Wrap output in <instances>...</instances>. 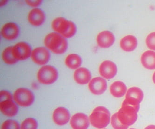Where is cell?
<instances>
[{"mask_svg":"<svg viewBox=\"0 0 155 129\" xmlns=\"http://www.w3.org/2000/svg\"><path fill=\"white\" fill-rule=\"evenodd\" d=\"M140 103L135 100L126 99L117 112L118 118L122 124L129 126L134 124L137 119Z\"/></svg>","mask_w":155,"mask_h":129,"instance_id":"cell-1","label":"cell"},{"mask_svg":"<svg viewBox=\"0 0 155 129\" xmlns=\"http://www.w3.org/2000/svg\"><path fill=\"white\" fill-rule=\"evenodd\" d=\"M45 46L56 54H62L68 48V42L65 38L55 32L48 34L44 40Z\"/></svg>","mask_w":155,"mask_h":129,"instance_id":"cell-2","label":"cell"},{"mask_svg":"<svg viewBox=\"0 0 155 129\" xmlns=\"http://www.w3.org/2000/svg\"><path fill=\"white\" fill-rule=\"evenodd\" d=\"M52 27L54 31L65 38L72 37L77 32L76 25L63 17H58L54 20Z\"/></svg>","mask_w":155,"mask_h":129,"instance_id":"cell-3","label":"cell"},{"mask_svg":"<svg viewBox=\"0 0 155 129\" xmlns=\"http://www.w3.org/2000/svg\"><path fill=\"white\" fill-rule=\"evenodd\" d=\"M110 114L109 110L104 106H98L93 111L89 119L91 125L97 129H103L110 123Z\"/></svg>","mask_w":155,"mask_h":129,"instance_id":"cell-4","label":"cell"},{"mask_svg":"<svg viewBox=\"0 0 155 129\" xmlns=\"http://www.w3.org/2000/svg\"><path fill=\"white\" fill-rule=\"evenodd\" d=\"M58 76L57 69L51 65H45L41 68L38 73L39 82L45 85H51L55 82Z\"/></svg>","mask_w":155,"mask_h":129,"instance_id":"cell-5","label":"cell"},{"mask_svg":"<svg viewBox=\"0 0 155 129\" xmlns=\"http://www.w3.org/2000/svg\"><path fill=\"white\" fill-rule=\"evenodd\" d=\"M14 100L18 105L22 107L30 106L34 101V95L32 91L26 88H19L15 92Z\"/></svg>","mask_w":155,"mask_h":129,"instance_id":"cell-6","label":"cell"},{"mask_svg":"<svg viewBox=\"0 0 155 129\" xmlns=\"http://www.w3.org/2000/svg\"><path fill=\"white\" fill-rule=\"evenodd\" d=\"M12 53L18 61H23L31 56V48L26 42H19L13 46Z\"/></svg>","mask_w":155,"mask_h":129,"instance_id":"cell-7","label":"cell"},{"mask_svg":"<svg viewBox=\"0 0 155 129\" xmlns=\"http://www.w3.org/2000/svg\"><path fill=\"white\" fill-rule=\"evenodd\" d=\"M31 57L35 63L43 65L48 62L51 55L49 51L45 47H38L32 51Z\"/></svg>","mask_w":155,"mask_h":129,"instance_id":"cell-8","label":"cell"},{"mask_svg":"<svg viewBox=\"0 0 155 129\" xmlns=\"http://www.w3.org/2000/svg\"><path fill=\"white\" fill-rule=\"evenodd\" d=\"M99 72L103 78L109 80L115 77L117 72V69L113 62L106 60L100 64Z\"/></svg>","mask_w":155,"mask_h":129,"instance_id":"cell-9","label":"cell"},{"mask_svg":"<svg viewBox=\"0 0 155 129\" xmlns=\"http://www.w3.org/2000/svg\"><path fill=\"white\" fill-rule=\"evenodd\" d=\"M70 124L72 129H88L90 119L84 113H76L71 118Z\"/></svg>","mask_w":155,"mask_h":129,"instance_id":"cell-10","label":"cell"},{"mask_svg":"<svg viewBox=\"0 0 155 129\" xmlns=\"http://www.w3.org/2000/svg\"><path fill=\"white\" fill-rule=\"evenodd\" d=\"M19 34V28L16 24L13 22L4 24L2 28V36L7 40H14L18 37Z\"/></svg>","mask_w":155,"mask_h":129,"instance_id":"cell-11","label":"cell"},{"mask_svg":"<svg viewBox=\"0 0 155 129\" xmlns=\"http://www.w3.org/2000/svg\"><path fill=\"white\" fill-rule=\"evenodd\" d=\"M107 83L106 81L101 77H97L92 79L89 83L90 91L95 95H101L106 91Z\"/></svg>","mask_w":155,"mask_h":129,"instance_id":"cell-12","label":"cell"},{"mask_svg":"<svg viewBox=\"0 0 155 129\" xmlns=\"http://www.w3.org/2000/svg\"><path fill=\"white\" fill-rule=\"evenodd\" d=\"M71 115L69 111L63 107L55 109L53 113V120L55 124L58 125H64L69 122Z\"/></svg>","mask_w":155,"mask_h":129,"instance_id":"cell-13","label":"cell"},{"mask_svg":"<svg viewBox=\"0 0 155 129\" xmlns=\"http://www.w3.org/2000/svg\"><path fill=\"white\" fill-rule=\"evenodd\" d=\"M115 40V37L113 33L108 31L102 32L97 36L98 45L102 48H109L112 46Z\"/></svg>","mask_w":155,"mask_h":129,"instance_id":"cell-14","label":"cell"},{"mask_svg":"<svg viewBox=\"0 0 155 129\" xmlns=\"http://www.w3.org/2000/svg\"><path fill=\"white\" fill-rule=\"evenodd\" d=\"M28 19L30 24L34 26H41L45 20L44 12L40 8H35L32 9L28 13Z\"/></svg>","mask_w":155,"mask_h":129,"instance_id":"cell-15","label":"cell"},{"mask_svg":"<svg viewBox=\"0 0 155 129\" xmlns=\"http://www.w3.org/2000/svg\"><path fill=\"white\" fill-rule=\"evenodd\" d=\"M2 113L9 117L15 116L18 112V107L13 100H6L0 102Z\"/></svg>","mask_w":155,"mask_h":129,"instance_id":"cell-16","label":"cell"},{"mask_svg":"<svg viewBox=\"0 0 155 129\" xmlns=\"http://www.w3.org/2000/svg\"><path fill=\"white\" fill-rule=\"evenodd\" d=\"M74 78L78 84L85 85L91 81V72L85 68H79L74 74Z\"/></svg>","mask_w":155,"mask_h":129,"instance_id":"cell-17","label":"cell"},{"mask_svg":"<svg viewBox=\"0 0 155 129\" xmlns=\"http://www.w3.org/2000/svg\"><path fill=\"white\" fill-rule=\"evenodd\" d=\"M142 65L146 69H155V52L149 50L142 54L141 57Z\"/></svg>","mask_w":155,"mask_h":129,"instance_id":"cell-18","label":"cell"},{"mask_svg":"<svg viewBox=\"0 0 155 129\" xmlns=\"http://www.w3.org/2000/svg\"><path fill=\"white\" fill-rule=\"evenodd\" d=\"M120 45L122 50L124 51H133L137 46V39L132 35H128L121 39Z\"/></svg>","mask_w":155,"mask_h":129,"instance_id":"cell-19","label":"cell"},{"mask_svg":"<svg viewBox=\"0 0 155 129\" xmlns=\"http://www.w3.org/2000/svg\"><path fill=\"white\" fill-rule=\"evenodd\" d=\"M127 87L124 82L117 81L113 82L110 87V92L112 96L116 98H120L125 95Z\"/></svg>","mask_w":155,"mask_h":129,"instance_id":"cell-20","label":"cell"},{"mask_svg":"<svg viewBox=\"0 0 155 129\" xmlns=\"http://www.w3.org/2000/svg\"><path fill=\"white\" fill-rule=\"evenodd\" d=\"M66 65L71 69H78L82 64L81 57L77 54H71L68 55L65 59Z\"/></svg>","mask_w":155,"mask_h":129,"instance_id":"cell-21","label":"cell"},{"mask_svg":"<svg viewBox=\"0 0 155 129\" xmlns=\"http://www.w3.org/2000/svg\"><path fill=\"white\" fill-rule=\"evenodd\" d=\"M144 94L143 92L139 88L132 87L129 88L126 93L125 98L126 99H132L137 100L139 103L143 100Z\"/></svg>","mask_w":155,"mask_h":129,"instance_id":"cell-22","label":"cell"},{"mask_svg":"<svg viewBox=\"0 0 155 129\" xmlns=\"http://www.w3.org/2000/svg\"><path fill=\"white\" fill-rule=\"evenodd\" d=\"M13 46L6 48L2 51V57L4 63L8 65H13L18 62V61L14 57L12 53Z\"/></svg>","mask_w":155,"mask_h":129,"instance_id":"cell-23","label":"cell"},{"mask_svg":"<svg viewBox=\"0 0 155 129\" xmlns=\"http://www.w3.org/2000/svg\"><path fill=\"white\" fill-rule=\"evenodd\" d=\"M38 122L33 118H28L25 119L21 123V129H37Z\"/></svg>","mask_w":155,"mask_h":129,"instance_id":"cell-24","label":"cell"},{"mask_svg":"<svg viewBox=\"0 0 155 129\" xmlns=\"http://www.w3.org/2000/svg\"><path fill=\"white\" fill-rule=\"evenodd\" d=\"M111 124L114 129H127L129 126L122 124L118 118L117 112L112 115L111 118Z\"/></svg>","mask_w":155,"mask_h":129,"instance_id":"cell-25","label":"cell"},{"mask_svg":"<svg viewBox=\"0 0 155 129\" xmlns=\"http://www.w3.org/2000/svg\"><path fill=\"white\" fill-rule=\"evenodd\" d=\"M1 129H20V126L15 120L8 119L3 122Z\"/></svg>","mask_w":155,"mask_h":129,"instance_id":"cell-26","label":"cell"},{"mask_svg":"<svg viewBox=\"0 0 155 129\" xmlns=\"http://www.w3.org/2000/svg\"><path fill=\"white\" fill-rule=\"evenodd\" d=\"M146 44L150 49L155 51V32L148 35L146 39Z\"/></svg>","mask_w":155,"mask_h":129,"instance_id":"cell-27","label":"cell"},{"mask_svg":"<svg viewBox=\"0 0 155 129\" xmlns=\"http://www.w3.org/2000/svg\"><path fill=\"white\" fill-rule=\"evenodd\" d=\"M6 100H13V97L8 91L2 90L0 92V102Z\"/></svg>","mask_w":155,"mask_h":129,"instance_id":"cell-28","label":"cell"},{"mask_svg":"<svg viewBox=\"0 0 155 129\" xmlns=\"http://www.w3.org/2000/svg\"><path fill=\"white\" fill-rule=\"evenodd\" d=\"M27 3L31 7H37L41 3V1H27Z\"/></svg>","mask_w":155,"mask_h":129,"instance_id":"cell-29","label":"cell"},{"mask_svg":"<svg viewBox=\"0 0 155 129\" xmlns=\"http://www.w3.org/2000/svg\"><path fill=\"white\" fill-rule=\"evenodd\" d=\"M144 129H155V125H150L146 127Z\"/></svg>","mask_w":155,"mask_h":129,"instance_id":"cell-30","label":"cell"},{"mask_svg":"<svg viewBox=\"0 0 155 129\" xmlns=\"http://www.w3.org/2000/svg\"><path fill=\"white\" fill-rule=\"evenodd\" d=\"M152 80H153V82L155 84V72L153 74V76H152Z\"/></svg>","mask_w":155,"mask_h":129,"instance_id":"cell-31","label":"cell"},{"mask_svg":"<svg viewBox=\"0 0 155 129\" xmlns=\"http://www.w3.org/2000/svg\"></svg>","mask_w":155,"mask_h":129,"instance_id":"cell-32","label":"cell"}]
</instances>
